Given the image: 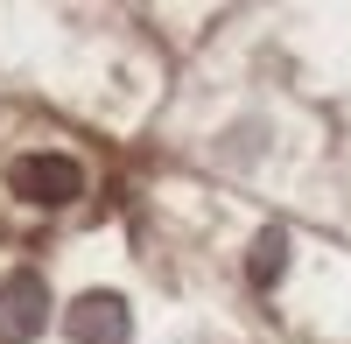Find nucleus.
Here are the masks:
<instances>
[{
  "instance_id": "obj_1",
  "label": "nucleus",
  "mask_w": 351,
  "mask_h": 344,
  "mask_svg": "<svg viewBox=\"0 0 351 344\" xmlns=\"http://www.w3.org/2000/svg\"><path fill=\"white\" fill-rule=\"evenodd\" d=\"M43 323H49V288H43V274H28V267L0 274V344H28Z\"/></svg>"
},
{
  "instance_id": "obj_3",
  "label": "nucleus",
  "mask_w": 351,
  "mask_h": 344,
  "mask_svg": "<svg viewBox=\"0 0 351 344\" xmlns=\"http://www.w3.org/2000/svg\"><path fill=\"white\" fill-rule=\"evenodd\" d=\"M64 330H71V344H127L134 317H127V302H120V295L92 288V295H77V302L64 309Z\"/></svg>"
},
{
  "instance_id": "obj_2",
  "label": "nucleus",
  "mask_w": 351,
  "mask_h": 344,
  "mask_svg": "<svg viewBox=\"0 0 351 344\" xmlns=\"http://www.w3.org/2000/svg\"><path fill=\"white\" fill-rule=\"evenodd\" d=\"M8 183H14V197H28V204H71L84 190V169L71 155H21L8 169Z\"/></svg>"
},
{
  "instance_id": "obj_4",
  "label": "nucleus",
  "mask_w": 351,
  "mask_h": 344,
  "mask_svg": "<svg viewBox=\"0 0 351 344\" xmlns=\"http://www.w3.org/2000/svg\"><path fill=\"white\" fill-rule=\"evenodd\" d=\"M281 267H288V232H274V225H267V232L253 239V253H246V274H253V288H274Z\"/></svg>"
}]
</instances>
